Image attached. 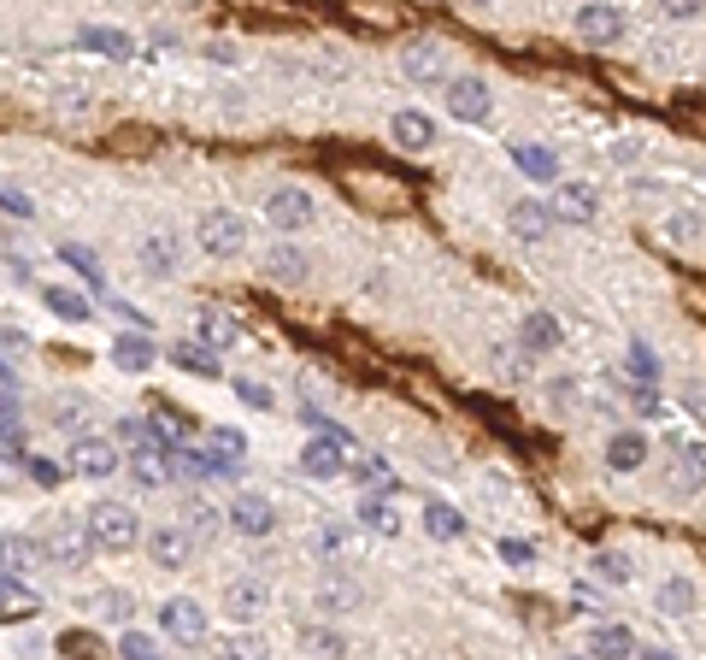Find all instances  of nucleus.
<instances>
[{
    "instance_id": "f704fd0d",
    "label": "nucleus",
    "mask_w": 706,
    "mask_h": 660,
    "mask_svg": "<svg viewBox=\"0 0 706 660\" xmlns=\"http://www.w3.org/2000/svg\"><path fill=\"white\" fill-rule=\"evenodd\" d=\"M700 230H706V218H700L695 207H677V213L665 218V242H677V248L700 242Z\"/></svg>"
},
{
    "instance_id": "09e8293b",
    "label": "nucleus",
    "mask_w": 706,
    "mask_h": 660,
    "mask_svg": "<svg viewBox=\"0 0 706 660\" xmlns=\"http://www.w3.org/2000/svg\"><path fill=\"white\" fill-rule=\"evenodd\" d=\"M218 519H230V513H213V507H188V531H195V537H218Z\"/></svg>"
},
{
    "instance_id": "49530a36",
    "label": "nucleus",
    "mask_w": 706,
    "mask_h": 660,
    "mask_svg": "<svg viewBox=\"0 0 706 660\" xmlns=\"http://www.w3.org/2000/svg\"><path fill=\"white\" fill-rule=\"evenodd\" d=\"M59 649H65V654H77V660H107V649H100V642H95L89 631H65V637H59Z\"/></svg>"
},
{
    "instance_id": "dca6fc26",
    "label": "nucleus",
    "mask_w": 706,
    "mask_h": 660,
    "mask_svg": "<svg viewBox=\"0 0 706 660\" xmlns=\"http://www.w3.org/2000/svg\"><path fill=\"white\" fill-rule=\"evenodd\" d=\"M265 607H271V589H265L260 578H236L230 589H224V614H230L236 625H242V631H248V625L265 614Z\"/></svg>"
},
{
    "instance_id": "6ab92c4d",
    "label": "nucleus",
    "mask_w": 706,
    "mask_h": 660,
    "mask_svg": "<svg viewBox=\"0 0 706 660\" xmlns=\"http://www.w3.org/2000/svg\"><path fill=\"white\" fill-rule=\"evenodd\" d=\"M195 336H200V343L213 348V354L242 348V325H236V318L224 313V307H200V313H195Z\"/></svg>"
},
{
    "instance_id": "ea45409f",
    "label": "nucleus",
    "mask_w": 706,
    "mask_h": 660,
    "mask_svg": "<svg viewBox=\"0 0 706 660\" xmlns=\"http://www.w3.org/2000/svg\"><path fill=\"white\" fill-rule=\"evenodd\" d=\"M630 371H636V383H642V389L660 383V360H653V348L642 343V336H630Z\"/></svg>"
},
{
    "instance_id": "c9c22d12",
    "label": "nucleus",
    "mask_w": 706,
    "mask_h": 660,
    "mask_svg": "<svg viewBox=\"0 0 706 660\" xmlns=\"http://www.w3.org/2000/svg\"><path fill=\"white\" fill-rule=\"evenodd\" d=\"M171 360H177L183 371H200V378H218V354L206 343H177V348H171Z\"/></svg>"
},
{
    "instance_id": "20e7f679",
    "label": "nucleus",
    "mask_w": 706,
    "mask_h": 660,
    "mask_svg": "<svg viewBox=\"0 0 706 660\" xmlns=\"http://www.w3.org/2000/svg\"><path fill=\"white\" fill-rule=\"evenodd\" d=\"M195 549H200V537L188 531V524H153L148 531V561L165 566V572H183L195 561Z\"/></svg>"
},
{
    "instance_id": "6e6552de",
    "label": "nucleus",
    "mask_w": 706,
    "mask_h": 660,
    "mask_svg": "<svg viewBox=\"0 0 706 660\" xmlns=\"http://www.w3.org/2000/svg\"><path fill=\"white\" fill-rule=\"evenodd\" d=\"M354 607H359V584H354V572L330 566V572H324V578L313 584V614L341 619V614H354Z\"/></svg>"
},
{
    "instance_id": "c85d7f7f",
    "label": "nucleus",
    "mask_w": 706,
    "mask_h": 660,
    "mask_svg": "<svg viewBox=\"0 0 706 660\" xmlns=\"http://www.w3.org/2000/svg\"><path fill=\"white\" fill-rule=\"evenodd\" d=\"M677 489L683 496L706 489V443H677Z\"/></svg>"
},
{
    "instance_id": "5fc2aeb1",
    "label": "nucleus",
    "mask_w": 706,
    "mask_h": 660,
    "mask_svg": "<svg viewBox=\"0 0 706 660\" xmlns=\"http://www.w3.org/2000/svg\"><path fill=\"white\" fill-rule=\"evenodd\" d=\"M501 561H512V566H530V561H536V549H530L524 537H507V543H501Z\"/></svg>"
},
{
    "instance_id": "7ed1b4c3",
    "label": "nucleus",
    "mask_w": 706,
    "mask_h": 660,
    "mask_svg": "<svg viewBox=\"0 0 706 660\" xmlns=\"http://www.w3.org/2000/svg\"><path fill=\"white\" fill-rule=\"evenodd\" d=\"M195 236H200V248L213 253V260H236V253L248 248V218L230 213V207H206Z\"/></svg>"
},
{
    "instance_id": "864d4df0",
    "label": "nucleus",
    "mask_w": 706,
    "mask_h": 660,
    "mask_svg": "<svg viewBox=\"0 0 706 660\" xmlns=\"http://www.w3.org/2000/svg\"><path fill=\"white\" fill-rule=\"evenodd\" d=\"M301 642H306V649H318V654H330V660H341V637L336 631H301Z\"/></svg>"
},
{
    "instance_id": "4be33fe9",
    "label": "nucleus",
    "mask_w": 706,
    "mask_h": 660,
    "mask_svg": "<svg viewBox=\"0 0 706 660\" xmlns=\"http://www.w3.org/2000/svg\"><path fill=\"white\" fill-rule=\"evenodd\" d=\"M519 343L530 348V354H554L560 343H565V331H560V318L554 313H524V325H519Z\"/></svg>"
},
{
    "instance_id": "a878e982",
    "label": "nucleus",
    "mask_w": 706,
    "mask_h": 660,
    "mask_svg": "<svg viewBox=\"0 0 706 660\" xmlns=\"http://www.w3.org/2000/svg\"><path fill=\"white\" fill-rule=\"evenodd\" d=\"M530 360H536V354H530L524 343H501L489 354V366H495V378H501V383H530Z\"/></svg>"
},
{
    "instance_id": "1a4fd4ad",
    "label": "nucleus",
    "mask_w": 706,
    "mask_h": 660,
    "mask_svg": "<svg viewBox=\"0 0 706 660\" xmlns=\"http://www.w3.org/2000/svg\"><path fill=\"white\" fill-rule=\"evenodd\" d=\"M160 631L171 642H206V607L195 596H171L160 607Z\"/></svg>"
},
{
    "instance_id": "473e14b6",
    "label": "nucleus",
    "mask_w": 706,
    "mask_h": 660,
    "mask_svg": "<svg viewBox=\"0 0 706 660\" xmlns=\"http://www.w3.org/2000/svg\"><path fill=\"white\" fill-rule=\"evenodd\" d=\"M77 42H83V47H95V54H107V59H130V54H135V42L124 36V30H100V24H89Z\"/></svg>"
},
{
    "instance_id": "4d7b16f0",
    "label": "nucleus",
    "mask_w": 706,
    "mask_h": 660,
    "mask_svg": "<svg viewBox=\"0 0 706 660\" xmlns=\"http://www.w3.org/2000/svg\"><path fill=\"white\" fill-rule=\"evenodd\" d=\"M95 607H100V614H118V619H124V614H130V596H124V589H107V596H95Z\"/></svg>"
},
{
    "instance_id": "bb28decb",
    "label": "nucleus",
    "mask_w": 706,
    "mask_h": 660,
    "mask_svg": "<svg viewBox=\"0 0 706 660\" xmlns=\"http://www.w3.org/2000/svg\"><path fill=\"white\" fill-rule=\"evenodd\" d=\"M653 602H660V614H665V619H688V614H695V584H688L683 572H671Z\"/></svg>"
},
{
    "instance_id": "052dcab7",
    "label": "nucleus",
    "mask_w": 706,
    "mask_h": 660,
    "mask_svg": "<svg viewBox=\"0 0 706 660\" xmlns=\"http://www.w3.org/2000/svg\"><path fill=\"white\" fill-rule=\"evenodd\" d=\"M642 660H677V654L671 649H642Z\"/></svg>"
},
{
    "instance_id": "72a5a7b5",
    "label": "nucleus",
    "mask_w": 706,
    "mask_h": 660,
    "mask_svg": "<svg viewBox=\"0 0 706 660\" xmlns=\"http://www.w3.org/2000/svg\"><path fill=\"white\" fill-rule=\"evenodd\" d=\"M0 602H7V619H12V625H19V619H36V596L19 584V572H7V578H0Z\"/></svg>"
},
{
    "instance_id": "393cba45",
    "label": "nucleus",
    "mask_w": 706,
    "mask_h": 660,
    "mask_svg": "<svg viewBox=\"0 0 706 660\" xmlns=\"http://www.w3.org/2000/svg\"><path fill=\"white\" fill-rule=\"evenodd\" d=\"M359 524H366L371 537H401V507L389 496H366L359 501Z\"/></svg>"
},
{
    "instance_id": "7c9ffc66",
    "label": "nucleus",
    "mask_w": 706,
    "mask_h": 660,
    "mask_svg": "<svg viewBox=\"0 0 706 660\" xmlns=\"http://www.w3.org/2000/svg\"><path fill=\"white\" fill-rule=\"evenodd\" d=\"M112 360H118V371H148L153 366V343H148L142 331H124L112 343Z\"/></svg>"
},
{
    "instance_id": "9d476101",
    "label": "nucleus",
    "mask_w": 706,
    "mask_h": 660,
    "mask_svg": "<svg viewBox=\"0 0 706 660\" xmlns=\"http://www.w3.org/2000/svg\"><path fill=\"white\" fill-rule=\"evenodd\" d=\"M65 466H72V478H112L124 466V454H118V443H100V436H77Z\"/></svg>"
},
{
    "instance_id": "6e6d98bb",
    "label": "nucleus",
    "mask_w": 706,
    "mask_h": 660,
    "mask_svg": "<svg viewBox=\"0 0 706 660\" xmlns=\"http://www.w3.org/2000/svg\"><path fill=\"white\" fill-rule=\"evenodd\" d=\"M30 554H36V549H30L24 537H7V572H24V566H30Z\"/></svg>"
},
{
    "instance_id": "680f3d73",
    "label": "nucleus",
    "mask_w": 706,
    "mask_h": 660,
    "mask_svg": "<svg viewBox=\"0 0 706 660\" xmlns=\"http://www.w3.org/2000/svg\"><path fill=\"white\" fill-rule=\"evenodd\" d=\"M465 7H495V0H465Z\"/></svg>"
},
{
    "instance_id": "b1692460",
    "label": "nucleus",
    "mask_w": 706,
    "mask_h": 660,
    "mask_svg": "<svg viewBox=\"0 0 706 660\" xmlns=\"http://www.w3.org/2000/svg\"><path fill=\"white\" fill-rule=\"evenodd\" d=\"M636 654V631L624 625H595L589 631V660H630Z\"/></svg>"
},
{
    "instance_id": "a18cd8bd",
    "label": "nucleus",
    "mask_w": 706,
    "mask_h": 660,
    "mask_svg": "<svg viewBox=\"0 0 706 660\" xmlns=\"http://www.w3.org/2000/svg\"><path fill=\"white\" fill-rule=\"evenodd\" d=\"M236 396H242L248 408H260V413H271V408H278V396H271V383H260V378H236Z\"/></svg>"
},
{
    "instance_id": "58836bf2",
    "label": "nucleus",
    "mask_w": 706,
    "mask_h": 660,
    "mask_svg": "<svg viewBox=\"0 0 706 660\" xmlns=\"http://www.w3.org/2000/svg\"><path fill=\"white\" fill-rule=\"evenodd\" d=\"M206 454H218V461L242 466V454H248V443H242V431H230V425H213V436H206Z\"/></svg>"
},
{
    "instance_id": "9b49d317",
    "label": "nucleus",
    "mask_w": 706,
    "mask_h": 660,
    "mask_svg": "<svg viewBox=\"0 0 706 660\" xmlns=\"http://www.w3.org/2000/svg\"><path fill=\"white\" fill-rule=\"evenodd\" d=\"M401 72L412 83H447V42H436V36L406 42L401 47Z\"/></svg>"
},
{
    "instance_id": "0eeeda50",
    "label": "nucleus",
    "mask_w": 706,
    "mask_h": 660,
    "mask_svg": "<svg viewBox=\"0 0 706 660\" xmlns=\"http://www.w3.org/2000/svg\"><path fill=\"white\" fill-rule=\"evenodd\" d=\"M447 112H454L459 125H484V118H489V83L477 72L447 77Z\"/></svg>"
},
{
    "instance_id": "a19ab883",
    "label": "nucleus",
    "mask_w": 706,
    "mask_h": 660,
    "mask_svg": "<svg viewBox=\"0 0 706 660\" xmlns=\"http://www.w3.org/2000/svg\"><path fill=\"white\" fill-rule=\"evenodd\" d=\"M313 549L324 554V561H336V554L354 549V531H348V524H324V531L313 537Z\"/></svg>"
},
{
    "instance_id": "de8ad7c7",
    "label": "nucleus",
    "mask_w": 706,
    "mask_h": 660,
    "mask_svg": "<svg viewBox=\"0 0 706 660\" xmlns=\"http://www.w3.org/2000/svg\"><path fill=\"white\" fill-rule=\"evenodd\" d=\"M83 419H89V408H83V401H54V425L65 431V436H72V431H83Z\"/></svg>"
},
{
    "instance_id": "4c0bfd02",
    "label": "nucleus",
    "mask_w": 706,
    "mask_h": 660,
    "mask_svg": "<svg viewBox=\"0 0 706 660\" xmlns=\"http://www.w3.org/2000/svg\"><path fill=\"white\" fill-rule=\"evenodd\" d=\"M218 654H224V660H271L265 637H253V631H236V637H224V642H218Z\"/></svg>"
},
{
    "instance_id": "39448f33",
    "label": "nucleus",
    "mask_w": 706,
    "mask_h": 660,
    "mask_svg": "<svg viewBox=\"0 0 706 660\" xmlns=\"http://www.w3.org/2000/svg\"><path fill=\"white\" fill-rule=\"evenodd\" d=\"M624 30H630V19L612 7V0H589V7H577V36L589 42V47L624 42Z\"/></svg>"
},
{
    "instance_id": "4468645a",
    "label": "nucleus",
    "mask_w": 706,
    "mask_h": 660,
    "mask_svg": "<svg viewBox=\"0 0 706 660\" xmlns=\"http://www.w3.org/2000/svg\"><path fill=\"white\" fill-rule=\"evenodd\" d=\"M230 531H242V537H271V531H278V507H271L265 496H253V489H242V496L230 501Z\"/></svg>"
},
{
    "instance_id": "aec40b11",
    "label": "nucleus",
    "mask_w": 706,
    "mask_h": 660,
    "mask_svg": "<svg viewBox=\"0 0 706 660\" xmlns=\"http://www.w3.org/2000/svg\"><path fill=\"white\" fill-rule=\"evenodd\" d=\"M554 225L560 218H554V207H542V201H512L507 207V230L519 236V242H542Z\"/></svg>"
},
{
    "instance_id": "a211bd4d",
    "label": "nucleus",
    "mask_w": 706,
    "mask_h": 660,
    "mask_svg": "<svg viewBox=\"0 0 706 660\" xmlns=\"http://www.w3.org/2000/svg\"><path fill=\"white\" fill-rule=\"evenodd\" d=\"M547 207H554V218H560V225H589V218L600 213V195L589 190V183H560Z\"/></svg>"
},
{
    "instance_id": "603ef678",
    "label": "nucleus",
    "mask_w": 706,
    "mask_h": 660,
    "mask_svg": "<svg viewBox=\"0 0 706 660\" xmlns=\"http://www.w3.org/2000/svg\"><path fill=\"white\" fill-rule=\"evenodd\" d=\"M660 12H665L671 24H683V19H700V12H706V0H660Z\"/></svg>"
},
{
    "instance_id": "c03bdc74",
    "label": "nucleus",
    "mask_w": 706,
    "mask_h": 660,
    "mask_svg": "<svg viewBox=\"0 0 706 660\" xmlns=\"http://www.w3.org/2000/svg\"><path fill=\"white\" fill-rule=\"evenodd\" d=\"M118 660H160V642L148 631H124L118 637Z\"/></svg>"
},
{
    "instance_id": "c756f323",
    "label": "nucleus",
    "mask_w": 706,
    "mask_h": 660,
    "mask_svg": "<svg viewBox=\"0 0 706 660\" xmlns=\"http://www.w3.org/2000/svg\"><path fill=\"white\" fill-rule=\"evenodd\" d=\"M512 160H519V172L536 177V183H554V177H560V154H554V148H530V142H519V148H512Z\"/></svg>"
},
{
    "instance_id": "cd10ccee",
    "label": "nucleus",
    "mask_w": 706,
    "mask_h": 660,
    "mask_svg": "<svg viewBox=\"0 0 706 660\" xmlns=\"http://www.w3.org/2000/svg\"><path fill=\"white\" fill-rule=\"evenodd\" d=\"M42 301H47V313L72 318V325H83V318L95 313V301L83 295V290H65V283H47V290H42Z\"/></svg>"
},
{
    "instance_id": "8fccbe9b",
    "label": "nucleus",
    "mask_w": 706,
    "mask_h": 660,
    "mask_svg": "<svg viewBox=\"0 0 706 660\" xmlns=\"http://www.w3.org/2000/svg\"><path fill=\"white\" fill-rule=\"evenodd\" d=\"M59 260H65V266H77V272L89 278V283H100V266H95V253H89V248H72V242H65V248H59Z\"/></svg>"
},
{
    "instance_id": "37998d69",
    "label": "nucleus",
    "mask_w": 706,
    "mask_h": 660,
    "mask_svg": "<svg viewBox=\"0 0 706 660\" xmlns=\"http://www.w3.org/2000/svg\"><path fill=\"white\" fill-rule=\"evenodd\" d=\"M24 472H30V484H36V489H59V484H65V472H72V466H54V461H42V454H30V461H24Z\"/></svg>"
},
{
    "instance_id": "f3484780",
    "label": "nucleus",
    "mask_w": 706,
    "mask_h": 660,
    "mask_svg": "<svg viewBox=\"0 0 706 660\" xmlns=\"http://www.w3.org/2000/svg\"><path fill=\"white\" fill-rule=\"evenodd\" d=\"M301 472H306V478H318V484H330V478L348 472V454H341L336 436H313V443L301 448Z\"/></svg>"
},
{
    "instance_id": "e433bc0d",
    "label": "nucleus",
    "mask_w": 706,
    "mask_h": 660,
    "mask_svg": "<svg viewBox=\"0 0 706 660\" xmlns=\"http://www.w3.org/2000/svg\"><path fill=\"white\" fill-rule=\"evenodd\" d=\"M589 572H595L600 584H612V589H624V584H630V561H624V554H618V549H595Z\"/></svg>"
},
{
    "instance_id": "f03ea898",
    "label": "nucleus",
    "mask_w": 706,
    "mask_h": 660,
    "mask_svg": "<svg viewBox=\"0 0 706 660\" xmlns=\"http://www.w3.org/2000/svg\"><path fill=\"white\" fill-rule=\"evenodd\" d=\"M89 524H95V543H100V549H112V554H124V549H135V543H148L142 513H135L130 501H95V507H89Z\"/></svg>"
},
{
    "instance_id": "13d9d810",
    "label": "nucleus",
    "mask_w": 706,
    "mask_h": 660,
    "mask_svg": "<svg viewBox=\"0 0 706 660\" xmlns=\"http://www.w3.org/2000/svg\"><path fill=\"white\" fill-rule=\"evenodd\" d=\"M7 278H12V283H30V266L19 260V253H7Z\"/></svg>"
},
{
    "instance_id": "3c124183",
    "label": "nucleus",
    "mask_w": 706,
    "mask_h": 660,
    "mask_svg": "<svg viewBox=\"0 0 706 660\" xmlns=\"http://www.w3.org/2000/svg\"><path fill=\"white\" fill-rule=\"evenodd\" d=\"M0 201H7V218H30V213H36V201H30L19 183H7V190H0Z\"/></svg>"
},
{
    "instance_id": "2f4dec72",
    "label": "nucleus",
    "mask_w": 706,
    "mask_h": 660,
    "mask_svg": "<svg viewBox=\"0 0 706 660\" xmlns=\"http://www.w3.org/2000/svg\"><path fill=\"white\" fill-rule=\"evenodd\" d=\"M424 531L436 537V543H459V537H465V519H459V507H447V501H430V507H424Z\"/></svg>"
},
{
    "instance_id": "f8f14e48",
    "label": "nucleus",
    "mask_w": 706,
    "mask_h": 660,
    "mask_svg": "<svg viewBox=\"0 0 706 660\" xmlns=\"http://www.w3.org/2000/svg\"><path fill=\"white\" fill-rule=\"evenodd\" d=\"M260 266H265V278L271 283H283V290H301L306 278H313V266H306V248H295L283 236V242H271L265 253H260Z\"/></svg>"
},
{
    "instance_id": "423d86ee",
    "label": "nucleus",
    "mask_w": 706,
    "mask_h": 660,
    "mask_svg": "<svg viewBox=\"0 0 706 660\" xmlns=\"http://www.w3.org/2000/svg\"><path fill=\"white\" fill-rule=\"evenodd\" d=\"M313 195H306V190H295V183H283V190H271L265 195V225L271 230H306V225H313Z\"/></svg>"
},
{
    "instance_id": "bf43d9fd",
    "label": "nucleus",
    "mask_w": 706,
    "mask_h": 660,
    "mask_svg": "<svg viewBox=\"0 0 706 660\" xmlns=\"http://www.w3.org/2000/svg\"><path fill=\"white\" fill-rule=\"evenodd\" d=\"M213 59H224V65H236V59H242V47H236V42H218V47H213Z\"/></svg>"
},
{
    "instance_id": "412c9836",
    "label": "nucleus",
    "mask_w": 706,
    "mask_h": 660,
    "mask_svg": "<svg viewBox=\"0 0 706 660\" xmlns=\"http://www.w3.org/2000/svg\"><path fill=\"white\" fill-rule=\"evenodd\" d=\"M389 137L401 142L406 154H424V148H436V125H430L419 107H401V112L389 118Z\"/></svg>"
},
{
    "instance_id": "2eb2a0df",
    "label": "nucleus",
    "mask_w": 706,
    "mask_h": 660,
    "mask_svg": "<svg viewBox=\"0 0 706 660\" xmlns=\"http://www.w3.org/2000/svg\"><path fill=\"white\" fill-rule=\"evenodd\" d=\"M124 472H130L135 484H148V489H165V478L177 472V454H171V448H160V443L130 448V454H124Z\"/></svg>"
},
{
    "instance_id": "5701e85b",
    "label": "nucleus",
    "mask_w": 706,
    "mask_h": 660,
    "mask_svg": "<svg viewBox=\"0 0 706 660\" xmlns=\"http://www.w3.org/2000/svg\"><path fill=\"white\" fill-rule=\"evenodd\" d=\"M607 466L612 472H642L648 466V436L642 431H612L607 436Z\"/></svg>"
},
{
    "instance_id": "79ce46f5",
    "label": "nucleus",
    "mask_w": 706,
    "mask_h": 660,
    "mask_svg": "<svg viewBox=\"0 0 706 660\" xmlns=\"http://www.w3.org/2000/svg\"><path fill=\"white\" fill-rule=\"evenodd\" d=\"M354 478L371 489V496H389V484H394V472L383 461H354Z\"/></svg>"
},
{
    "instance_id": "f257e3e1",
    "label": "nucleus",
    "mask_w": 706,
    "mask_h": 660,
    "mask_svg": "<svg viewBox=\"0 0 706 660\" xmlns=\"http://www.w3.org/2000/svg\"><path fill=\"white\" fill-rule=\"evenodd\" d=\"M95 524L89 519H54L42 531V554H47V566H65V572H77V566H89V554H95Z\"/></svg>"
},
{
    "instance_id": "ddd939ff",
    "label": "nucleus",
    "mask_w": 706,
    "mask_h": 660,
    "mask_svg": "<svg viewBox=\"0 0 706 660\" xmlns=\"http://www.w3.org/2000/svg\"><path fill=\"white\" fill-rule=\"evenodd\" d=\"M135 260H142V272L148 278H171L183 266V242L171 230H148L142 242H135Z\"/></svg>"
}]
</instances>
